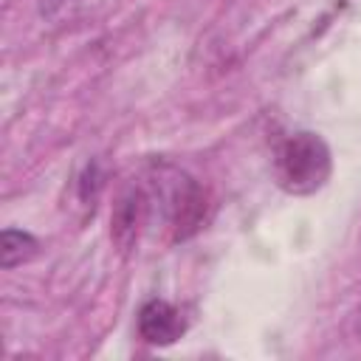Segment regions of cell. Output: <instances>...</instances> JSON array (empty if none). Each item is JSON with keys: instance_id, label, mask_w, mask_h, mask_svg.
<instances>
[{"instance_id": "cell-1", "label": "cell", "mask_w": 361, "mask_h": 361, "mask_svg": "<svg viewBox=\"0 0 361 361\" xmlns=\"http://www.w3.org/2000/svg\"><path fill=\"white\" fill-rule=\"evenodd\" d=\"M333 172L330 147L319 133L299 130L282 138L274 152V178L288 195H313L319 192Z\"/></svg>"}, {"instance_id": "cell-2", "label": "cell", "mask_w": 361, "mask_h": 361, "mask_svg": "<svg viewBox=\"0 0 361 361\" xmlns=\"http://www.w3.org/2000/svg\"><path fill=\"white\" fill-rule=\"evenodd\" d=\"M147 195H149V206H158L169 220L175 240L192 237L206 220V192L186 172L169 169L158 175L155 186Z\"/></svg>"}, {"instance_id": "cell-3", "label": "cell", "mask_w": 361, "mask_h": 361, "mask_svg": "<svg viewBox=\"0 0 361 361\" xmlns=\"http://www.w3.org/2000/svg\"><path fill=\"white\" fill-rule=\"evenodd\" d=\"M186 333L183 313L166 299H149L138 310V336L152 347H169Z\"/></svg>"}, {"instance_id": "cell-5", "label": "cell", "mask_w": 361, "mask_h": 361, "mask_svg": "<svg viewBox=\"0 0 361 361\" xmlns=\"http://www.w3.org/2000/svg\"><path fill=\"white\" fill-rule=\"evenodd\" d=\"M39 243L37 237H31L28 231H20V228H6L3 237H0V262L6 271L28 262L34 254H37Z\"/></svg>"}, {"instance_id": "cell-4", "label": "cell", "mask_w": 361, "mask_h": 361, "mask_svg": "<svg viewBox=\"0 0 361 361\" xmlns=\"http://www.w3.org/2000/svg\"><path fill=\"white\" fill-rule=\"evenodd\" d=\"M152 206H149V195L141 186H130L127 192H121L116 209H113V240L118 243V248H133V243L141 234V226L147 223Z\"/></svg>"}]
</instances>
